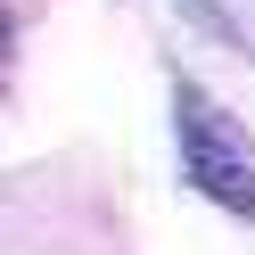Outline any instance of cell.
Segmentation results:
<instances>
[{"mask_svg":"<svg viewBox=\"0 0 255 255\" xmlns=\"http://www.w3.org/2000/svg\"><path fill=\"white\" fill-rule=\"evenodd\" d=\"M8 66H17V0H0V91H8Z\"/></svg>","mask_w":255,"mask_h":255,"instance_id":"cell-2","label":"cell"},{"mask_svg":"<svg viewBox=\"0 0 255 255\" xmlns=\"http://www.w3.org/2000/svg\"><path fill=\"white\" fill-rule=\"evenodd\" d=\"M173 132H181V173L214 206H231V214H255V156H247V140L222 124V107L198 83L173 91Z\"/></svg>","mask_w":255,"mask_h":255,"instance_id":"cell-1","label":"cell"}]
</instances>
